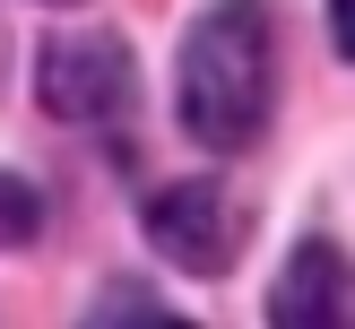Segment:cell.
Masks as SVG:
<instances>
[{
	"instance_id": "cell-1",
	"label": "cell",
	"mask_w": 355,
	"mask_h": 329,
	"mask_svg": "<svg viewBox=\"0 0 355 329\" xmlns=\"http://www.w3.org/2000/svg\"><path fill=\"white\" fill-rule=\"evenodd\" d=\"M173 104H182V130L217 156L252 148L269 130V104H277V17H269V0H208L191 17Z\"/></svg>"
},
{
	"instance_id": "cell-2",
	"label": "cell",
	"mask_w": 355,
	"mask_h": 329,
	"mask_svg": "<svg viewBox=\"0 0 355 329\" xmlns=\"http://www.w3.org/2000/svg\"><path fill=\"white\" fill-rule=\"evenodd\" d=\"M35 96H44V113L61 121H121L139 104V69H130V44L121 35H52L44 52H35Z\"/></svg>"
},
{
	"instance_id": "cell-3",
	"label": "cell",
	"mask_w": 355,
	"mask_h": 329,
	"mask_svg": "<svg viewBox=\"0 0 355 329\" xmlns=\"http://www.w3.org/2000/svg\"><path fill=\"white\" fill-rule=\"evenodd\" d=\"M139 225H148V242L173 269H191V277H225V260H234V208H225L217 182H165L139 208Z\"/></svg>"
},
{
	"instance_id": "cell-4",
	"label": "cell",
	"mask_w": 355,
	"mask_h": 329,
	"mask_svg": "<svg viewBox=\"0 0 355 329\" xmlns=\"http://www.w3.org/2000/svg\"><path fill=\"white\" fill-rule=\"evenodd\" d=\"M269 329H355V269L338 242H295L269 286Z\"/></svg>"
},
{
	"instance_id": "cell-5",
	"label": "cell",
	"mask_w": 355,
	"mask_h": 329,
	"mask_svg": "<svg viewBox=\"0 0 355 329\" xmlns=\"http://www.w3.org/2000/svg\"><path fill=\"white\" fill-rule=\"evenodd\" d=\"M35 234H44V199H35V182H17L0 165V251L9 242H35Z\"/></svg>"
},
{
	"instance_id": "cell-6",
	"label": "cell",
	"mask_w": 355,
	"mask_h": 329,
	"mask_svg": "<svg viewBox=\"0 0 355 329\" xmlns=\"http://www.w3.org/2000/svg\"><path fill=\"white\" fill-rule=\"evenodd\" d=\"M329 44L355 61V0H329Z\"/></svg>"
},
{
	"instance_id": "cell-7",
	"label": "cell",
	"mask_w": 355,
	"mask_h": 329,
	"mask_svg": "<svg viewBox=\"0 0 355 329\" xmlns=\"http://www.w3.org/2000/svg\"><path fill=\"white\" fill-rule=\"evenodd\" d=\"M121 329H191V321H173V312H139V321H121Z\"/></svg>"
},
{
	"instance_id": "cell-8",
	"label": "cell",
	"mask_w": 355,
	"mask_h": 329,
	"mask_svg": "<svg viewBox=\"0 0 355 329\" xmlns=\"http://www.w3.org/2000/svg\"><path fill=\"white\" fill-rule=\"evenodd\" d=\"M52 9H69V0H52Z\"/></svg>"
}]
</instances>
